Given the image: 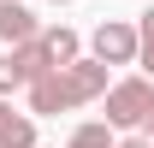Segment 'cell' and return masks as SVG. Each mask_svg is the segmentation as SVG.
Segmentation results:
<instances>
[{"mask_svg":"<svg viewBox=\"0 0 154 148\" xmlns=\"http://www.w3.org/2000/svg\"><path fill=\"white\" fill-rule=\"evenodd\" d=\"M42 24L30 6H18V0H0V42H12V48H24V42H36Z\"/></svg>","mask_w":154,"mask_h":148,"instance_id":"cell-5","label":"cell"},{"mask_svg":"<svg viewBox=\"0 0 154 148\" xmlns=\"http://www.w3.org/2000/svg\"><path fill=\"white\" fill-rule=\"evenodd\" d=\"M59 77H65V95H71V107H83V101H107V89H113L101 59H77V65H65Z\"/></svg>","mask_w":154,"mask_h":148,"instance_id":"cell-3","label":"cell"},{"mask_svg":"<svg viewBox=\"0 0 154 148\" xmlns=\"http://www.w3.org/2000/svg\"><path fill=\"white\" fill-rule=\"evenodd\" d=\"M59 113H71V95H65V77L48 71L30 83V119H59Z\"/></svg>","mask_w":154,"mask_h":148,"instance_id":"cell-4","label":"cell"},{"mask_svg":"<svg viewBox=\"0 0 154 148\" xmlns=\"http://www.w3.org/2000/svg\"><path fill=\"white\" fill-rule=\"evenodd\" d=\"M89 48H95L89 59H101V65H136V24H125V18L95 24Z\"/></svg>","mask_w":154,"mask_h":148,"instance_id":"cell-2","label":"cell"},{"mask_svg":"<svg viewBox=\"0 0 154 148\" xmlns=\"http://www.w3.org/2000/svg\"><path fill=\"white\" fill-rule=\"evenodd\" d=\"M148 113H154V83L148 77H119L113 89H107V125L113 130L148 125Z\"/></svg>","mask_w":154,"mask_h":148,"instance_id":"cell-1","label":"cell"},{"mask_svg":"<svg viewBox=\"0 0 154 148\" xmlns=\"http://www.w3.org/2000/svg\"><path fill=\"white\" fill-rule=\"evenodd\" d=\"M136 59H142L148 77H154V12H142V24H136Z\"/></svg>","mask_w":154,"mask_h":148,"instance_id":"cell-10","label":"cell"},{"mask_svg":"<svg viewBox=\"0 0 154 148\" xmlns=\"http://www.w3.org/2000/svg\"><path fill=\"white\" fill-rule=\"evenodd\" d=\"M113 148H154L148 136H125V142H113Z\"/></svg>","mask_w":154,"mask_h":148,"instance_id":"cell-12","label":"cell"},{"mask_svg":"<svg viewBox=\"0 0 154 148\" xmlns=\"http://www.w3.org/2000/svg\"><path fill=\"white\" fill-rule=\"evenodd\" d=\"M12 89H24V77H18V65H12V54H0V101Z\"/></svg>","mask_w":154,"mask_h":148,"instance_id":"cell-11","label":"cell"},{"mask_svg":"<svg viewBox=\"0 0 154 148\" xmlns=\"http://www.w3.org/2000/svg\"><path fill=\"white\" fill-rule=\"evenodd\" d=\"M0 148H36V119H30V113H6V125H0Z\"/></svg>","mask_w":154,"mask_h":148,"instance_id":"cell-8","label":"cell"},{"mask_svg":"<svg viewBox=\"0 0 154 148\" xmlns=\"http://www.w3.org/2000/svg\"><path fill=\"white\" fill-rule=\"evenodd\" d=\"M54 6H71V0H54Z\"/></svg>","mask_w":154,"mask_h":148,"instance_id":"cell-15","label":"cell"},{"mask_svg":"<svg viewBox=\"0 0 154 148\" xmlns=\"http://www.w3.org/2000/svg\"><path fill=\"white\" fill-rule=\"evenodd\" d=\"M6 113H12V107H6V101H0V125H6Z\"/></svg>","mask_w":154,"mask_h":148,"instance_id":"cell-14","label":"cell"},{"mask_svg":"<svg viewBox=\"0 0 154 148\" xmlns=\"http://www.w3.org/2000/svg\"><path fill=\"white\" fill-rule=\"evenodd\" d=\"M42 54H48V65H54V71H65V65H77V48H83V42H77V30H65V24H54V30H42Z\"/></svg>","mask_w":154,"mask_h":148,"instance_id":"cell-6","label":"cell"},{"mask_svg":"<svg viewBox=\"0 0 154 148\" xmlns=\"http://www.w3.org/2000/svg\"><path fill=\"white\" fill-rule=\"evenodd\" d=\"M12 65H18L24 89H30L36 77H48V71H54V65H48V54H42V42H24V48H12Z\"/></svg>","mask_w":154,"mask_h":148,"instance_id":"cell-7","label":"cell"},{"mask_svg":"<svg viewBox=\"0 0 154 148\" xmlns=\"http://www.w3.org/2000/svg\"><path fill=\"white\" fill-rule=\"evenodd\" d=\"M142 130H148V142H154V113H148V125H142Z\"/></svg>","mask_w":154,"mask_h":148,"instance_id":"cell-13","label":"cell"},{"mask_svg":"<svg viewBox=\"0 0 154 148\" xmlns=\"http://www.w3.org/2000/svg\"><path fill=\"white\" fill-rule=\"evenodd\" d=\"M65 148H113V125H77Z\"/></svg>","mask_w":154,"mask_h":148,"instance_id":"cell-9","label":"cell"}]
</instances>
